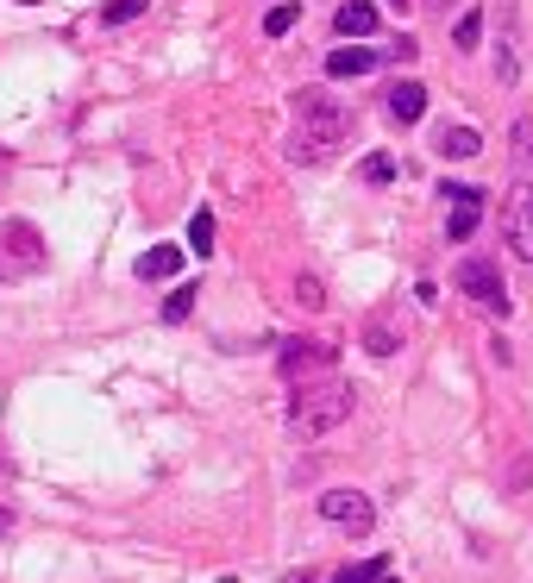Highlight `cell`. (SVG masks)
Here are the masks:
<instances>
[{
	"label": "cell",
	"mask_w": 533,
	"mask_h": 583,
	"mask_svg": "<svg viewBox=\"0 0 533 583\" xmlns=\"http://www.w3.org/2000/svg\"><path fill=\"white\" fill-rule=\"evenodd\" d=\"M295 138H289V157L295 163H327L345 138H352V107L333 101L327 88H295Z\"/></svg>",
	"instance_id": "obj_1"
},
{
	"label": "cell",
	"mask_w": 533,
	"mask_h": 583,
	"mask_svg": "<svg viewBox=\"0 0 533 583\" xmlns=\"http://www.w3.org/2000/svg\"><path fill=\"white\" fill-rule=\"evenodd\" d=\"M352 408H358L352 383H320V389L301 383V395L289 402V433L295 439H327V433H339L352 421Z\"/></svg>",
	"instance_id": "obj_2"
},
{
	"label": "cell",
	"mask_w": 533,
	"mask_h": 583,
	"mask_svg": "<svg viewBox=\"0 0 533 583\" xmlns=\"http://www.w3.org/2000/svg\"><path fill=\"white\" fill-rule=\"evenodd\" d=\"M44 270V232L32 220H0V289L32 283Z\"/></svg>",
	"instance_id": "obj_3"
},
{
	"label": "cell",
	"mask_w": 533,
	"mask_h": 583,
	"mask_svg": "<svg viewBox=\"0 0 533 583\" xmlns=\"http://www.w3.org/2000/svg\"><path fill=\"white\" fill-rule=\"evenodd\" d=\"M452 283L465 289L483 314H508V308H515V301H508V289H502V270H496L490 258H465V264L452 270Z\"/></svg>",
	"instance_id": "obj_4"
},
{
	"label": "cell",
	"mask_w": 533,
	"mask_h": 583,
	"mask_svg": "<svg viewBox=\"0 0 533 583\" xmlns=\"http://www.w3.org/2000/svg\"><path fill=\"white\" fill-rule=\"evenodd\" d=\"M502 245L515 251L521 264H533V182L508 189V201H502Z\"/></svg>",
	"instance_id": "obj_5"
},
{
	"label": "cell",
	"mask_w": 533,
	"mask_h": 583,
	"mask_svg": "<svg viewBox=\"0 0 533 583\" xmlns=\"http://www.w3.org/2000/svg\"><path fill=\"white\" fill-rule=\"evenodd\" d=\"M320 515H327L333 527H345V533L377 527V508H370V496H358V489H327V496H320Z\"/></svg>",
	"instance_id": "obj_6"
},
{
	"label": "cell",
	"mask_w": 533,
	"mask_h": 583,
	"mask_svg": "<svg viewBox=\"0 0 533 583\" xmlns=\"http://www.w3.org/2000/svg\"><path fill=\"white\" fill-rule=\"evenodd\" d=\"M333 358H339L333 345H301V339H295V345H283L276 370H283L289 383H308V377H327V370H333Z\"/></svg>",
	"instance_id": "obj_7"
},
{
	"label": "cell",
	"mask_w": 533,
	"mask_h": 583,
	"mask_svg": "<svg viewBox=\"0 0 533 583\" xmlns=\"http://www.w3.org/2000/svg\"><path fill=\"white\" fill-rule=\"evenodd\" d=\"M433 151H439V157H452V163H471V157L483 151V132H477V126H439Z\"/></svg>",
	"instance_id": "obj_8"
},
{
	"label": "cell",
	"mask_w": 533,
	"mask_h": 583,
	"mask_svg": "<svg viewBox=\"0 0 533 583\" xmlns=\"http://www.w3.org/2000/svg\"><path fill=\"white\" fill-rule=\"evenodd\" d=\"M383 101H389V120H396V126H414V120L427 113V88H421V82H396Z\"/></svg>",
	"instance_id": "obj_9"
},
{
	"label": "cell",
	"mask_w": 533,
	"mask_h": 583,
	"mask_svg": "<svg viewBox=\"0 0 533 583\" xmlns=\"http://www.w3.org/2000/svg\"><path fill=\"white\" fill-rule=\"evenodd\" d=\"M333 32L352 44V38H370L377 32V7H370V0H345V7L333 13Z\"/></svg>",
	"instance_id": "obj_10"
},
{
	"label": "cell",
	"mask_w": 533,
	"mask_h": 583,
	"mask_svg": "<svg viewBox=\"0 0 533 583\" xmlns=\"http://www.w3.org/2000/svg\"><path fill=\"white\" fill-rule=\"evenodd\" d=\"M377 63H383V51H358V44H345V51L327 57V76H370Z\"/></svg>",
	"instance_id": "obj_11"
},
{
	"label": "cell",
	"mask_w": 533,
	"mask_h": 583,
	"mask_svg": "<svg viewBox=\"0 0 533 583\" xmlns=\"http://www.w3.org/2000/svg\"><path fill=\"white\" fill-rule=\"evenodd\" d=\"M182 270V251L176 245H151L145 258H138V276H145V283H164V276H176Z\"/></svg>",
	"instance_id": "obj_12"
},
{
	"label": "cell",
	"mask_w": 533,
	"mask_h": 583,
	"mask_svg": "<svg viewBox=\"0 0 533 583\" xmlns=\"http://www.w3.org/2000/svg\"><path fill=\"white\" fill-rule=\"evenodd\" d=\"M364 352H370V358H389V352H402V339H396V326H389L383 314H377V320H370V326H364Z\"/></svg>",
	"instance_id": "obj_13"
},
{
	"label": "cell",
	"mask_w": 533,
	"mask_h": 583,
	"mask_svg": "<svg viewBox=\"0 0 533 583\" xmlns=\"http://www.w3.org/2000/svg\"><path fill=\"white\" fill-rule=\"evenodd\" d=\"M508 145H515V170L533 182V120H515V132H508Z\"/></svg>",
	"instance_id": "obj_14"
},
{
	"label": "cell",
	"mask_w": 533,
	"mask_h": 583,
	"mask_svg": "<svg viewBox=\"0 0 533 583\" xmlns=\"http://www.w3.org/2000/svg\"><path fill=\"white\" fill-rule=\"evenodd\" d=\"M477 214H483V201H465V207H446V232H452V239H471V232H477Z\"/></svg>",
	"instance_id": "obj_15"
},
{
	"label": "cell",
	"mask_w": 533,
	"mask_h": 583,
	"mask_svg": "<svg viewBox=\"0 0 533 583\" xmlns=\"http://www.w3.org/2000/svg\"><path fill=\"white\" fill-rule=\"evenodd\" d=\"M295 19H301V7H295V0L270 7V13H264V38H283V32H295Z\"/></svg>",
	"instance_id": "obj_16"
},
{
	"label": "cell",
	"mask_w": 533,
	"mask_h": 583,
	"mask_svg": "<svg viewBox=\"0 0 533 583\" xmlns=\"http://www.w3.org/2000/svg\"><path fill=\"white\" fill-rule=\"evenodd\" d=\"M477 38H483V13L471 7L465 19H458V26H452V44H458V51H477Z\"/></svg>",
	"instance_id": "obj_17"
},
{
	"label": "cell",
	"mask_w": 533,
	"mask_h": 583,
	"mask_svg": "<svg viewBox=\"0 0 533 583\" xmlns=\"http://www.w3.org/2000/svg\"><path fill=\"white\" fill-rule=\"evenodd\" d=\"M189 251H201V258L214 251V214H207V207H201V214L189 220Z\"/></svg>",
	"instance_id": "obj_18"
},
{
	"label": "cell",
	"mask_w": 533,
	"mask_h": 583,
	"mask_svg": "<svg viewBox=\"0 0 533 583\" xmlns=\"http://www.w3.org/2000/svg\"><path fill=\"white\" fill-rule=\"evenodd\" d=\"M145 7H151V0H107V7H101V26H126V19H138Z\"/></svg>",
	"instance_id": "obj_19"
},
{
	"label": "cell",
	"mask_w": 533,
	"mask_h": 583,
	"mask_svg": "<svg viewBox=\"0 0 533 583\" xmlns=\"http://www.w3.org/2000/svg\"><path fill=\"white\" fill-rule=\"evenodd\" d=\"M383 571H389V558H364V565H352V571H339L333 583H383Z\"/></svg>",
	"instance_id": "obj_20"
},
{
	"label": "cell",
	"mask_w": 533,
	"mask_h": 583,
	"mask_svg": "<svg viewBox=\"0 0 533 583\" xmlns=\"http://www.w3.org/2000/svg\"><path fill=\"white\" fill-rule=\"evenodd\" d=\"M295 301H301V308H327V289H320V276H295Z\"/></svg>",
	"instance_id": "obj_21"
},
{
	"label": "cell",
	"mask_w": 533,
	"mask_h": 583,
	"mask_svg": "<svg viewBox=\"0 0 533 583\" xmlns=\"http://www.w3.org/2000/svg\"><path fill=\"white\" fill-rule=\"evenodd\" d=\"M364 182H396V157H364Z\"/></svg>",
	"instance_id": "obj_22"
},
{
	"label": "cell",
	"mask_w": 533,
	"mask_h": 583,
	"mask_svg": "<svg viewBox=\"0 0 533 583\" xmlns=\"http://www.w3.org/2000/svg\"><path fill=\"white\" fill-rule=\"evenodd\" d=\"M439 201H446V207H465V201H483V189H471V182H446Z\"/></svg>",
	"instance_id": "obj_23"
},
{
	"label": "cell",
	"mask_w": 533,
	"mask_h": 583,
	"mask_svg": "<svg viewBox=\"0 0 533 583\" xmlns=\"http://www.w3.org/2000/svg\"><path fill=\"white\" fill-rule=\"evenodd\" d=\"M189 314H195V289H176L164 301V320H189Z\"/></svg>",
	"instance_id": "obj_24"
},
{
	"label": "cell",
	"mask_w": 533,
	"mask_h": 583,
	"mask_svg": "<svg viewBox=\"0 0 533 583\" xmlns=\"http://www.w3.org/2000/svg\"><path fill=\"white\" fill-rule=\"evenodd\" d=\"M414 57H421V44H414L408 32L396 38V44H389V51H383V63H414Z\"/></svg>",
	"instance_id": "obj_25"
},
{
	"label": "cell",
	"mask_w": 533,
	"mask_h": 583,
	"mask_svg": "<svg viewBox=\"0 0 533 583\" xmlns=\"http://www.w3.org/2000/svg\"><path fill=\"white\" fill-rule=\"evenodd\" d=\"M7 176H13V151L0 145V189H7Z\"/></svg>",
	"instance_id": "obj_26"
},
{
	"label": "cell",
	"mask_w": 533,
	"mask_h": 583,
	"mask_svg": "<svg viewBox=\"0 0 533 583\" xmlns=\"http://www.w3.org/2000/svg\"><path fill=\"white\" fill-rule=\"evenodd\" d=\"M7 533H13V508H0V540H7Z\"/></svg>",
	"instance_id": "obj_27"
},
{
	"label": "cell",
	"mask_w": 533,
	"mask_h": 583,
	"mask_svg": "<svg viewBox=\"0 0 533 583\" xmlns=\"http://www.w3.org/2000/svg\"><path fill=\"white\" fill-rule=\"evenodd\" d=\"M414 7H446V0H414Z\"/></svg>",
	"instance_id": "obj_28"
},
{
	"label": "cell",
	"mask_w": 533,
	"mask_h": 583,
	"mask_svg": "<svg viewBox=\"0 0 533 583\" xmlns=\"http://www.w3.org/2000/svg\"><path fill=\"white\" fill-rule=\"evenodd\" d=\"M389 7H414V0H389Z\"/></svg>",
	"instance_id": "obj_29"
},
{
	"label": "cell",
	"mask_w": 533,
	"mask_h": 583,
	"mask_svg": "<svg viewBox=\"0 0 533 583\" xmlns=\"http://www.w3.org/2000/svg\"><path fill=\"white\" fill-rule=\"evenodd\" d=\"M383 583H396V571H383Z\"/></svg>",
	"instance_id": "obj_30"
},
{
	"label": "cell",
	"mask_w": 533,
	"mask_h": 583,
	"mask_svg": "<svg viewBox=\"0 0 533 583\" xmlns=\"http://www.w3.org/2000/svg\"><path fill=\"white\" fill-rule=\"evenodd\" d=\"M19 7H38V0H19Z\"/></svg>",
	"instance_id": "obj_31"
}]
</instances>
